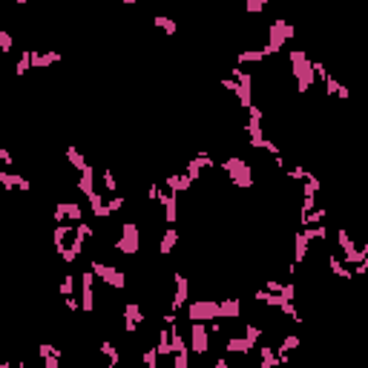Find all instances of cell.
<instances>
[{
    "label": "cell",
    "instance_id": "cell-1",
    "mask_svg": "<svg viewBox=\"0 0 368 368\" xmlns=\"http://www.w3.org/2000/svg\"><path fill=\"white\" fill-rule=\"evenodd\" d=\"M92 270H95V274H101L104 282L115 285V288H124V276L118 274L115 267H107V265H101V262H92Z\"/></svg>",
    "mask_w": 368,
    "mask_h": 368
},
{
    "label": "cell",
    "instance_id": "cell-2",
    "mask_svg": "<svg viewBox=\"0 0 368 368\" xmlns=\"http://www.w3.org/2000/svg\"><path fill=\"white\" fill-rule=\"evenodd\" d=\"M66 159H69V161H72V167H75V170H87V161H84V159H81V152L78 150H75V147H69V152H66Z\"/></svg>",
    "mask_w": 368,
    "mask_h": 368
},
{
    "label": "cell",
    "instance_id": "cell-3",
    "mask_svg": "<svg viewBox=\"0 0 368 368\" xmlns=\"http://www.w3.org/2000/svg\"><path fill=\"white\" fill-rule=\"evenodd\" d=\"M0 49H3V52L12 49V37H9L6 32H0Z\"/></svg>",
    "mask_w": 368,
    "mask_h": 368
}]
</instances>
